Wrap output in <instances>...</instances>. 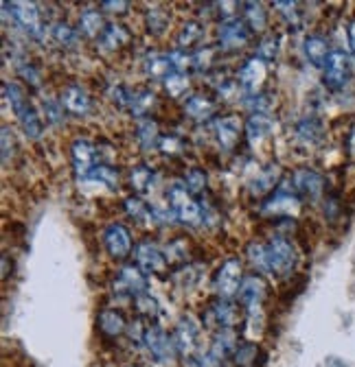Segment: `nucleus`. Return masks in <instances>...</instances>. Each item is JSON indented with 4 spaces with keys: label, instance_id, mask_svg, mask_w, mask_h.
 Segmentation results:
<instances>
[{
    "label": "nucleus",
    "instance_id": "nucleus-1",
    "mask_svg": "<svg viewBox=\"0 0 355 367\" xmlns=\"http://www.w3.org/2000/svg\"><path fill=\"white\" fill-rule=\"evenodd\" d=\"M167 203L172 208L174 217L187 228H197L204 223V212L202 205L195 201V197L184 188L182 182H174L167 188Z\"/></svg>",
    "mask_w": 355,
    "mask_h": 367
},
{
    "label": "nucleus",
    "instance_id": "nucleus-2",
    "mask_svg": "<svg viewBox=\"0 0 355 367\" xmlns=\"http://www.w3.org/2000/svg\"><path fill=\"white\" fill-rule=\"evenodd\" d=\"M266 249H268V274L276 278H285L294 271L299 263V251L289 238L274 236L266 243Z\"/></svg>",
    "mask_w": 355,
    "mask_h": 367
},
{
    "label": "nucleus",
    "instance_id": "nucleus-3",
    "mask_svg": "<svg viewBox=\"0 0 355 367\" xmlns=\"http://www.w3.org/2000/svg\"><path fill=\"white\" fill-rule=\"evenodd\" d=\"M243 265L239 258H226L213 276V289L215 295L222 299H233L239 295L241 282H243Z\"/></svg>",
    "mask_w": 355,
    "mask_h": 367
},
{
    "label": "nucleus",
    "instance_id": "nucleus-4",
    "mask_svg": "<svg viewBox=\"0 0 355 367\" xmlns=\"http://www.w3.org/2000/svg\"><path fill=\"white\" fill-rule=\"evenodd\" d=\"M243 306L241 304H235L233 299H222V297H215L204 317H202V322L206 328H218V330H224V328H235L239 322H241V317H243Z\"/></svg>",
    "mask_w": 355,
    "mask_h": 367
},
{
    "label": "nucleus",
    "instance_id": "nucleus-5",
    "mask_svg": "<svg viewBox=\"0 0 355 367\" xmlns=\"http://www.w3.org/2000/svg\"><path fill=\"white\" fill-rule=\"evenodd\" d=\"M301 197L292 190L279 188L261 203V214L270 219H296L301 214Z\"/></svg>",
    "mask_w": 355,
    "mask_h": 367
},
{
    "label": "nucleus",
    "instance_id": "nucleus-6",
    "mask_svg": "<svg viewBox=\"0 0 355 367\" xmlns=\"http://www.w3.org/2000/svg\"><path fill=\"white\" fill-rule=\"evenodd\" d=\"M103 247L112 260L116 263L128 260L136 247L130 228L123 226V223H110V226L103 230Z\"/></svg>",
    "mask_w": 355,
    "mask_h": 367
},
{
    "label": "nucleus",
    "instance_id": "nucleus-7",
    "mask_svg": "<svg viewBox=\"0 0 355 367\" xmlns=\"http://www.w3.org/2000/svg\"><path fill=\"white\" fill-rule=\"evenodd\" d=\"M250 36H252V31L243 20H239V18L222 20L218 26V49L222 53L241 51L243 46H248Z\"/></svg>",
    "mask_w": 355,
    "mask_h": 367
},
{
    "label": "nucleus",
    "instance_id": "nucleus-8",
    "mask_svg": "<svg viewBox=\"0 0 355 367\" xmlns=\"http://www.w3.org/2000/svg\"><path fill=\"white\" fill-rule=\"evenodd\" d=\"M174 343H176V350L178 354L184 357L187 361L199 357V324L191 315H182L176 324V330H174Z\"/></svg>",
    "mask_w": 355,
    "mask_h": 367
},
{
    "label": "nucleus",
    "instance_id": "nucleus-9",
    "mask_svg": "<svg viewBox=\"0 0 355 367\" xmlns=\"http://www.w3.org/2000/svg\"><path fill=\"white\" fill-rule=\"evenodd\" d=\"M351 79V59L345 51H331L322 66V84L331 92H340Z\"/></svg>",
    "mask_w": 355,
    "mask_h": 367
},
{
    "label": "nucleus",
    "instance_id": "nucleus-10",
    "mask_svg": "<svg viewBox=\"0 0 355 367\" xmlns=\"http://www.w3.org/2000/svg\"><path fill=\"white\" fill-rule=\"evenodd\" d=\"M3 7H5V13H11L13 22L22 26L29 36L33 38L44 36V22L36 3H18V0H13V3H3Z\"/></svg>",
    "mask_w": 355,
    "mask_h": 367
},
{
    "label": "nucleus",
    "instance_id": "nucleus-11",
    "mask_svg": "<svg viewBox=\"0 0 355 367\" xmlns=\"http://www.w3.org/2000/svg\"><path fill=\"white\" fill-rule=\"evenodd\" d=\"M270 293V286L266 282V278L261 274H248L241 282V289H239V304L243 306V311H257V309H264V302L268 299Z\"/></svg>",
    "mask_w": 355,
    "mask_h": 367
},
{
    "label": "nucleus",
    "instance_id": "nucleus-12",
    "mask_svg": "<svg viewBox=\"0 0 355 367\" xmlns=\"http://www.w3.org/2000/svg\"><path fill=\"white\" fill-rule=\"evenodd\" d=\"M213 136L224 151H235L246 136V125L239 116H220L213 120Z\"/></svg>",
    "mask_w": 355,
    "mask_h": 367
},
{
    "label": "nucleus",
    "instance_id": "nucleus-13",
    "mask_svg": "<svg viewBox=\"0 0 355 367\" xmlns=\"http://www.w3.org/2000/svg\"><path fill=\"white\" fill-rule=\"evenodd\" d=\"M134 260L145 274L165 276L169 269V260L165 256V249H160L153 241H141L134 247Z\"/></svg>",
    "mask_w": 355,
    "mask_h": 367
},
{
    "label": "nucleus",
    "instance_id": "nucleus-14",
    "mask_svg": "<svg viewBox=\"0 0 355 367\" xmlns=\"http://www.w3.org/2000/svg\"><path fill=\"white\" fill-rule=\"evenodd\" d=\"M327 190V180L314 169H299L292 173V193L307 199H320Z\"/></svg>",
    "mask_w": 355,
    "mask_h": 367
},
{
    "label": "nucleus",
    "instance_id": "nucleus-15",
    "mask_svg": "<svg viewBox=\"0 0 355 367\" xmlns=\"http://www.w3.org/2000/svg\"><path fill=\"white\" fill-rule=\"evenodd\" d=\"M147 274L145 271L134 265V263H126L116 274V280H114V293H121V295H141V293H147Z\"/></svg>",
    "mask_w": 355,
    "mask_h": 367
},
{
    "label": "nucleus",
    "instance_id": "nucleus-16",
    "mask_svg": "<svg viewBox=\"0 0 355 367\" xmlns=\"http://www.w3.org/2000/svg\"><path fill=\"white\" fill-rule=\"evenodd\" d=\"M97 155L99 149L95 142H90L88 138H77L70 145V159H73V169L77 178H90L92 171H95L97 164Z\"/></svg>",
    "mask_w": 355,
    "mask_h": 367
},
{
    "label": "nucleus",
    "instance_id": "nucleus-17",
    "mask_svg": "<svg viewBox=\"0 0 355 367\" xmlns=\"http://www.w3.org/2000/svg\"><path fill=\"white\" fill-rule=\"evenodd\" d=\"M268 79V63L261 61L259 57H248L243 63L241 68L237 72V84L241 86V90L248 94H259L261 88H264Z\"/></svg>",
    "mask_w": 355,
    "mask_h": 367
},
{
    "label": "nucleus",
    "instance_id": "nucleus-18",
    "mask_svg": "<svg viewBox=\"0 0 355 367\" xmlns=\"http://www.w3.org/2000/svg\"><path fill=\"white\" fill-rule=\"evenodd\" d=\"M143 345L147 348V352L151 354V359L158 361V363H169L178 354L174 337H169V334L160 326H153V324L147 328Z\"/></svg>",
    "mask_w": 355,
    "mask_h": 367
},
{
    "label": "nucleus",
    "instance_id": "nucleus-19",
    "mask_svg": "<svg viewBox=\"0 0 355 367\" xmlns=\"http://www.w3.org/2000/svg\"><path fill=\"white\" fill-rule=\"evenodd\" d=\"M128 319L119 309H103L97 315V330L103 339L107 341H116L123 334H128Z\"/></svg>",
    "mask_w": 355,
    "mask_h": 367
},
{
    "label": "nucleus",
    "instance_id": "nucleus-20",
    "mask_svg": "<svg viewBox=\"0 0 355 367\" xmlns=\"http://www.w3.org/2000/svg\"><path fill=\"white\" fill-rule=\"evenodd\" d=\"M59 103L64 105V109L73 116H88L92 111V97L88 94L86 88L77 86V84H70L61 90Z\"/></svg>",
    "mask_w": 355,
    "mask_h": 367
},
{
    "label": "nucleus",
    "instance_id": "nucleus-21",
    "mask_svg": "<svg viewBox=\"0 0 355 367\" xmlns=\"http://www.w3.org/2000/svg\"><path fill=\"white\" fill-rule=\"evenodd\" d=\"M281 166L279 164H270V166H266V169H261L255 178H252V182L248 184V190H250V195L252 197H257V199H261V197H270L272 193H274V188L279 186V182H281Z\"/></svg>",
    "mask_w": 355,
    "mask_h": 367
},
{
    "label": "nucleus",
    "instance_id": "nucleus-22",
    "mask_svg": "<svg viewBox=\"0 0 355 367\" xmlns=\"http://www.w3.org/2000/svg\"><path fill=\"white\" fill-rule=\"evenodd\" d=\"M239 341H237V330L235 328H224V330H218L215 332V337L211 341V350H209V354L222 363L226 359H233L235 354V350H237Z\"/></svg>",
    "mask_w": 355,
    "mask_h": 367
},
{
    "label": "nucleus",
    "instance_id": "nucleus-23",
    "mask_svg": "<svg viewBox=\"0 0 355 367\" xmlns=\"http://www.w3.org/2000/svg\"><path fill=\"white\" fill-rule=\"evenodd\" d=\"M303 53H305V59L312 63L316 68H322L325 66L327 57L331 55V49H329V42L325 36H318V33H312L307 36L305 42H303Z\"/></svg>",
    "mask_w": 355,
    "mask_h": 367
},
{
    "label": "nucleus",
    "instance_id": "nucleus-24",
    "mask_svg": "<svg viewBox=\"0 0 355 367\" xmlns=\"http://www.w3.org/2000/svg\"><path fill=\"white\" fill-rule=\"evenodd\" d=\"M274 132V120L268 114H252L246 120V140L250 147L261 145L266 138H270Z\"/></svg>",
    "mask_w": 355,
    "mask_h": 367
},
{
    "label": "nucleus",
    "instance_id": "nucleus-25",
    "mask_svg": "<svg viewBox=\"0 0 355 367\" xmlns=\"http://www.w3.org/2000/svg\"><path fill=\"white\" fill-rule=\"evenodd\" d=\"M184 116L195 123H206L215 116V101L206 94H191L184 103Z\"/></svg>",
    "mask_w": 355,
    "mask_h": 367
},
{
    "label": "nucleus",
    "instance_id": "nucleus-26",
    "mask_svg": "<svg viewBox=\"0 0 355 367\" xmlns=\"http://www.w3.org/2000/svg\"><path fill=\"white\" fill-rule=\"evenodd\" d=\"M105 20H103V13L99 9H84L80 13V22H77V31L80 36L88 38V40H99L105 33Z\"/></svg>",
    "mask_w": 355,
    "mask_h": 367
},
{
    "label": "nucleus",
    "instance_id": "nucleus-27",
    "mask_svg": "<svg viewBox=\"0 0 355 367\" xmlns=\"http://www.w3.org/2000/svg\"><path fill=\"white\" fill-rule=\"evenodd\" d=\"M233 363H235V367H261V365L266 363V352L261 350L259 343L243 341L235 350Z\"/></svg>",
    "mask_w": 355,
    "mask_h": 367
},
{
    "label": "nucleus",
    "instance_id": "nucleus-28",
    "mask_svg": "<svg viewBox=\"0 0 355 367\" xmlns=\"http://www.w3.org/2000/svg\"><path fill=\"white\" fill-rule=\"evenodd\" d=\"M160 138H163L160 127H158V123L153 120L151 116H149V118L136 120V140H138V145H141L145 151L158 149Z\"/></svg>",
    "mask_w": 355,
    "mask_h": 367
},
{
    "label": "nucleus",
    "instance_id": "nucleus-29",
    "mask_svg": "<svg viewBox=\"0 0 355 367\" xmlns=\"http://www.w3.org/2000/svg\"><path fill=\"white\" fill-rule=\"evenodd\" d=\"M158 103V97L153 94L151 90L147 88H138L132 92V101H130V111H132V116L136 120H141V118H149L151 114V109L156 107Z\"/></svg>",
    "mask_w": 355,
    "mask_h": 367
},
{
    "label": "nucleus",
    "instance_id": "nucleus-30",
    "mask_svg": "<svg viewBox=\"0 0 355 367\" xmlns=\"http://www.w3.org/2000/svg\"><path fill=\"white\" fill-rule=\"evenodd\" d=\"M143 68H145V75L149 79H156V81H165V79L174 72L172 59L165 53H149L143 61Z\"/></svg>",
    "mask_w": 355,
    "mask_h": 367
},
{
    "label": "nucleus",
    "instance_id": "nucleus-31",
    "mask_svg": "<svg viewBox=\"0 0 355 367\" xmlns=\"http://www.w3.org/2000/svg\"><path fill=\"white\" fill-rule=\"evenodd\" d=\"M243 22L252 33H266L268 31V9L264 3H243Z\"/></svg>",
    "mask_w": 355,
    "mask_h": 367
},
{
    "label": "nucleus",
    "instance_id": "nucleus-32",
    "mask_svg": "<svg viewBox=\"0 0 355 367\" xmlns=\"http://www.w3.org/2000/svg\"><path fill=\"white\" fill-rule=\"evenodd\" d=\"M130 42H132V33L123 24H107L105 33L99 38L101 49L105 51H121Z\"/></svg>",
    "mask_w": 355,
    "mask_h": 367
},
{
    "label": "nucleus",
    "instance_id": "nucleus-33",
    "mask_svg": "<svg viewBox=\"0 0 355 367\" xmlns=\"http://www.w3.org/2000/svg\"><path fill=\"white\" fill-rule=\"evenodd\" d=\"M15 118H18L20 127H22V132L29 140H40L42 134H44V123L40 118V114L36 111L33 105H27L20 114H15Z\"/></svg>",
    "mask_w": 355,
    "mask_h": 367
},
{
    "label": "nucleus",
    "instance_id": "nucleus-34",
    "mask_svg": "<svg viewBox=\"0 0 355 367\" xmlns=\"http://www.w3.org/2000/svg\"><path fill=\"white\" fill-rule=\"evenodd\" d=\"M153 182H156V173L153 169H149L147 164H136L130 171V188L136 195H145L151 190Z\"/></svg>",
    "mask_w": 355,
    "mask_h": 367
},
{
    "label": "nucleus",
    "instance_id": "nucleus-35",
    "mask_svg": "<svg viewBox=\"0 0 355 367\" xmlns=\"http://www.w3.org/2000/svg\"><path fill=\"white\" fill-rule=\"evenodd\" d=\"M51 40L57 46H61V49H75V46L80 44V31L70 26L68 22L59 20L51 26Z\"/></svg>",
    "mask_w": 355,
    "mask_h": 367
},
{
    "label": "nucleus",
    "instance_id": "nucleus-36",
    "mask_svg": "<svg viewBox=\"0 0 355 367\" xmlns=\"http://www.w3.org/2000/svg\"><path fill=\"white\" fill-rule=\"evenodd\" d=\"M202 38H204V26L202 24L195 22V20L184 22L180 26V31H178V38H176L178 49L187 51V49H191V46L199 44V40H202Z\"/></svg>",
    "mask_w": 355,
    "mask_h": 367
},
{
    "label": "nucleus",
    "instance_id": "nucleus-37",
    "mask_svg": "<svg viewBox=\"0 0 355 367\" xmlns=\"http://www.w3.org/2000/svg\"><path fill=\"white\" fill-rule=\"evenodd\" d=\"M169 22H172V13H169L165 7H149L147 13H145V24H147V31L151 36H163Z\"/></svg>",
    "mask_w": 355,
    "mask_h": 367
},
{
    "label": "nucleus",
    "instance_id": "nucleus-38",
    "mask_svg": "<svg viewBox=\"0 0 355 367\" xmlns=\"http://www.w3.org/2000/svg\"><path fill=\"white\" fill-rule=\"evenodd\" d=\"M296 136H299L301 142H305V145H316V142L322 140L325 132H322V125H320L318 118L307 116V118H303V120L296 125Z\"/></svg>",
    "mask_w": 355,
    "mask_h": 367
},
{
    "label": "nucleus",
    "instance_id": "nucleus-39",
    "mask_svg": "<svg viewBox=\"0 0 355 367\" xmlns=\"http://www.w3.org/2000/svg\"><path fill=\"white\" fill-rule=\"evenodd\" d=\"M184 188L189 190V193L193 197L197 195H204L206 193V188H209V175L204 169H199V166H191L187 173H184V180H182Z\"/></svg>",
    "mask_w": 355,
    "mask_h": 367
},
{
    "label": "nucleus",
    "instance_id": "nucleus-40",
    "mask_svg": "<svg viewBox=\"0 0 355 367\" xmlns=\"http://www.w3.org/2000/svg\"><path fill=\"white\" fill-rule=\"evenodd\" d=\"M220 49L218 46H199L197 51H193V70L197 72H211L218 63Z\"/></svg>",
    "mask_w": 355,
    "mask_h": 367
},
{
    "label": "nucleus",
    "instance_id": "nucleus-41",
    "mask_svg": "<svg viewBox=\"0 0 355 367\" xmlns=\"http://www.w3.org/2000/svg\"><path fill=\"white\" fill-rule=\"evenodd\" d=\"M246 258H248L250 267L255 269V274H266L268 271V249L266 243L250 241L246 245Z\"/></svg>",
    "mask_w": 355,
    "mask_h": 367
},
{
    "label": "nucleus",
    "instance_id": "nucleus-42",
    "mask_svg": "<svg viewBox=\"0 0 355 367\" xmlns=\"http://www.w3.org/2000/svg\"><path fill=\"white\" fill-rule=\"evenodd\" d=\"M3 90H5L7 103H9L11 109H13V114H20V111H22L27 105H31V103H29V97H27V90H24L20 84L5 81V84H3Z\"/></svg>",
    "mask_w": 355,
    "mask_h": 367
},
{
    "label": "nucleus",
    "instance_id": "nucleus-43",
    "mask_svg": "<svg viewBox=\"0 0 355 367\" xmlns=\"http://www.w3.org/2000/svg\"><path fill=\"white\" fill-rule=\"evenodd\" d=\"M163 86H165V92L169 94V97H172V99H180L191 88V81H189V75L187 72H172L163 81Z\"/></svg>",
    "mask_w": 355,
    "mask_h": 367
},
{
    "label": "nucleus",
    "instance_id": "nucleus-44",
    "mask_svg": "<svg viewBox=\"0 0 355 367\" xmlns=\"http://www.w3.org/2000/svg\"><path fill=\"white\" fill-rule=\"evenodd\" d=\"M123 205H126V212L132 219H136L138 223H149L151 219H156V217H153V210L141 197H128L126 201H123Z\"/></svg>",
    "mask_w": 355,
    "mask_h": 367
},
{
    "label": "nucleus",
    "instance_id": "nucleus-45",
    "mask_svg": "<svg viewBox=\"0 0 355 367\" xmlns=\"http://www.w3.org/2000/svg\"><path fill=\"white\" fill-rule=\"evenodd\" d=\"M279 53V36L276 33H266L264 38L259 40L257 49H255V57H259L261 61H272Z\"/></svg>",
    "mask_w": 355,
    "mask_h": 367
},
{
    "label": "nucleus",
    "instance_id": "nucleus-46",
    "mask_svg": "<svg viewBox=\"0 0 355 367\" xmlns=\"http://www.w3.org/2000/svg\"><path fill=\"white\" fill-rule=\"evenodd\" d=\"M158 149L167 157H180L184 151H187V142H184L178 134H167V136L160 138Z\"/></svg>",
    "mask_w": 355,
    "mask_h": 367
},
{
    "label": "nucleus",
    "instance_id": "nucleus-47",
    "mask_svg": "<svg viewBox=\"0 0 355 367\" xmlns=\"http://www.w3.org/2000/svg\"><path fill=\"white\" fill-rule=\"evenodd\" d=\"M134 311L143 319H156L158 317V302L149 293H141L134 297Z\"/></svg>",
    "mask_w": 355,
    "mask_h": 367
},
{
    "label": "nucleus",
    "instance_id": "nucleus-48",
    "mask_svg": "<svg viewBox=\"0 0 355 367\" xmlns=\"http://www.w3.org/2000/svg\"><path fill=\"white\" fill-rule=\"evenodd\" d=\"M187 253H189V245L184 238H176L167 247H165V256L169 260V265H180L187 260Z\"/></svg>",
    "mask_w": 355,
    "mask_h": 367
},
{
    "label": "nucleus",
    "instance_id": "nucleus-49",
    "mask_svg": "<svg viewBox=\"0 0 355 367\" xmlns=\"http://www.w3.org/2000/svg\"><path fill=\"white\" fill-rule=\"evenodd\" d=\"M42 109H44V116L46 120H49L51 125H61L64 123V105H61L59 101L51 99V97H44L42 99Z\"/></svg>",
    "mask_w": 355,
    "mask_h": 367
},
{
    "label": "nucleus",
    "instance_id": "nucleus-50",
    "mask_svg": "<svg viewBox=\"0 0 355 367\" xmlns=\"http://www.w3.org/2000/svg\"><path fill=\"white\" fill-rule=\"evenodd\" d=\"M90 178L99 180L101 184H105L107 188H112V190L119 188V171L114 166H110V164H99L95 171H92Z\"/></svg>",
    "mask_w": 355,
    "mask_h": 367
},
{
    "label": "nucleus",
    "instance_id": "nucleus-51",
    "mask_svg": "<svg viewBox=\"0 0 355 367\" xmlns=\"http://www.w3.org/2000/svg\"><path fill=\"white\" fill-rule=\"evenodd\" d=\"M243 107L250 109V114H268V109L272 107V101H270L268 94L259 92V94H250V97H246Z\"/></svg>",
    "mask_w": 355,
    "mask_h": 367
},
{
    "label": "nucleus",
    "instance_id": "nucleus-52",
    "mask_svg": "<svg viewBox=\"0 0 355 367\" xmlns=\"http://www.w3.org/2000/svg\"><path fill=\"white\" fill-rule=\"evenodd\" d=\"M18 75L24 79V81H27L31 88H40V86H42V75H40V70L36 68L33 61L22 59V61L18 63Z\"/></svg>",
    "mask_w": 355,
    "mask_h": 367
},
{
    "label": "nucleus",
    "instance_id": "nucleus-53",
    "mask_svg": "<svg viewBox=\"0 0 355 367\" xmlns=\"http://www.w3.org/2000/svg\"><path fill=\"white\" fill-rule=\"evenodd\" d=\"M272 7L279 9V13L283 15L289 26H301V9L296 3H281V0H276Z\"/></svg>",
    "mask_w": 355,
    "mask_h": 367
},
{
    "label": "nucleus",
    "instance_id": "nucleus-54",
    "mask_svg": "<svg viewBox=\"0 0 355 367\" xmlns=\"http://www.w3.org/2000/svg\"><path fill=\"white\" fill-rule=\"evenodd\" d=\"M169 59H172L174 72H187L189 68H193V53H187L182 49H174L169 53Z\"/></svg>",
    "mask_w": 355,
    "mask_h": 367
},
{
    "label": "nucleus",
    "instance_id": "nucleus-55",
    "mask_svg": "<svg viewBox=\"0 0 355 367\" xmlns=\"http://www.w3.org/2000/svg\"><path fill=\"white\" fill-rule=\"evenodd\" d=\"M132 92H134V90H128L123 84H116V86H112L110 90H107V97H110V101H112L114 105H119L121 109H130Z\"/></svg>",
    "mask_w": 355,
    "mask_h": 367
},
{
    "label": "nucleus",
    "instance_id": "nucleus-56",
    "mask_svg": "<svg viewBox=\"0 0 355 367\" xmlns=\"http://www.w3.org/2000/svg\"><path fill=\"white\" fill-rule=\"evenodd\" d=\"M0 140H3V164L7 166L11 159H13L18 145H15V138H13V134H11L9 127H3V134H0Z\"/></svg>",
    "mask_w": 355,
    "mask_h": 367
},
{
    "label": "nucleus",
    "instance_id": "nucleus-57",
    "mask_svg": "<svg viewBox=\"0 0 355 367\" xmlns=\"http://www.w3.org/2000/svg\"><path fill=\"white\" fill-rule=\"evenodd\" d=\"M147 328H149V326H143L141 319H136V322H132V324L128 326V339H130L134 345H141V343H145Z\"/></svg>",
    "mask_w": 355,
    "mask_h": 367
},
{
    "label": "nucleus",
    "instance_id": "nucleus-58",
    "mask_svg": "<svg viewBox=\"0 0 355 367\" xmlns=\"http://www.w3.org/2000/svg\"><path fill=\"white\" fill-rule=\"evenodd\" d=\"M103 11L107 13H112V15H123V13H128L132 3H128V0H105V3H101Z\"/></svg>",
    "mask_w": 355,
    "mask_h": 367
},
{
    "label": "nucleus",
    "instance_id": "nucleus-59",
    "mask_svg": "<svg viewBox=\"0 0 355 367\" xmlns=\"http://www.w3.org/2000/svg\"><path fill=\"white\" fill-rule=\"evenodd\" d=\"M347 40H349V49L355 57V18L349 20V24H347Z\"/></svg>",
    "mask_w": 355,
    "mask_h": 367
},
{
    "label": "nucleus",
    "instance_id": "nucleus-60",
    "mask_svg": "<svg viewBox=\"0 0 355 367\" xmlns=\"http://www.w3.org/2000/svg\"><path fill=\"white\" fill-rule=\"evenodd\" d=\"M347 147H349V153H351V155H355V127H353V130H351V134H349Z\"/></svg>",
    "mask_w": 355,
    "mask_h": 367
},
{
    "label": "nucleus",
    "instance_id": "nucleus-61",
    "mask_svg": "<svg viewBox=\"0 0 355 367\" xmlns=\"http://www.w3.org/2000/svg\"><path fill=\"white\" fill-rule=\"evenodd\" d=\"M9 278V256L5 253L3 256V280H7Z\"/></svg>",
    "mask_w": 355,
    "mask_h": 367
},
{
    "label": "nucleus",
    "instance_id": "nucleus-62",
    "mask_svg": "<svg viewBox=\"0 0 355 367\" xmlns=\"http://www.w3.org/2000/svg\"><path fill=\"white\" fill-rule=\"evenodd\" d=\"M126 367H141V365H126Z\"/></svg>",
    "mask_w": 355,
    "mask_h": 367
}]
</instances>
